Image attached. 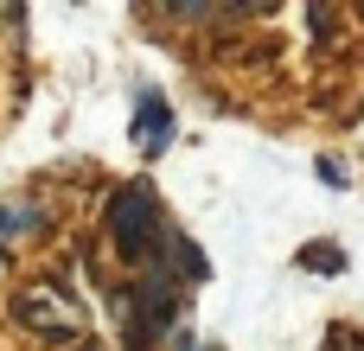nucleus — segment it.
Wrapping results in <instances>:
<instances>
[{
  "mask_svg": "<svg viewBox=\"0 0 364 351\" xmlns=\"http://www.w3.org/2000/svg\"><path fill=\"white\" fill-rule=\"evenodd\" d=\"M154 224H160V205H154V192H147V185H122V192L109 198V237H115V249H122L128 262H141V256H147Z\"/></svg>",
  "mask_w": 364,
  "mask_h": 351,
  "instance_id": "obj_1",
  "label": "nucleus"
},
{
  "mask_svg": "<svg viewBox=\"0 0 364 351\" xmlns=\"http://www.w3.org/2000/svg\"><path fill=\"white\" fill-rule=\"evenodd\" d=\"M134 147H141V153H166V147H173V109H166L154 90L134 96Z\"/></svg>",
  "mask_w": 364,
  "mask_h": 351,
  "instance_id": "obj_2",
  "label": "nucleus"
},
{
  "mask_svg": "<svg viewBox=\"0 0 364 351\" xmlns=\"http://www.w3.org/2000/svg\"><path fill=\"white\" fill-rule=\"evenodd\" d=\"M13 313H19V326H38V333H51L58 345H64V339H77V326H70V320H64V313H58L51 301H38V294H26V301H19Z\"/></svg>",
  "mask_w": 364,
  "mask_h": 351,
  "instance_id": "obj_3",
  "label": "nucleus"
},
{
  "mask_svg": "<svg viewBox=\"0 0 364 351\" xmlns=\"http://www.w3.org/2000/svg\"><path fill=\"white\" fill-rule=\"evenodd\" d=\"M160 249L179 262V275H186V281H205V256L192 249V237H160Z\"/></svg>",
  "mask_w": 364,
  "mask_h": 351,
  "instance_id": "obj_4",
  "label": "nucleus"
},
{
  "mask_svg": "<svg viewBox=\"0 0 364 351\" xmlns=\"http://www.w3.org/2000/svg\"><path fill=\"white\" fill-rule=\"evenodd\" d=\"M339 262H346L339 249H301V269H326V275H333Z\"/></svg>",
  "mask_w": 364,
  "mask_h": 351,
  "instance_id": "obj_5",
  "label": "nucleus"
},
{
  "mask_svg": "<svg viewBox=\"0 0 364 351\" xmlns=\"http://www.w3.org/2000/svg\"><path fill=\"white\" fill-rule=\"evenodd\" d=\"M38 224V211H6L0 205V237H13V230H32Z\"/></svg>",
  "mask_w": 364,
  "mask_h": 351,
  "instance_id": "obj_6",
  "label": "nucleus"
}]
</instances>
